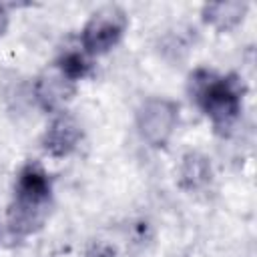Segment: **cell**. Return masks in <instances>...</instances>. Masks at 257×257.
<instances>
[{
  "mask_svg": "<svg viewBox=\"0 0 257 257\" xmlns=\"http://www.w3.org/2000/svg\"><path fill=\"white\" fill-rule=\"evenodd\" d=\"M54 203V185L38 161H26L14 179L6 211V225L12 239L36 235L48 221Z\"/></svg>",
  "mask_w": 257,
  "mask_h": 257,
  "instance_id": "6da1fadb",
  "label": "cell"
},
{
  "mask_svg": "<svg viewBox=\"0 0 257 257\" xmlns=\"http://www.w3.org/2000/svg\"><path fill=\"white\" fill-rule=\"evenodd\" d=\"M187 94L209 118L221 137L231 135L243 112L245 84L237 74H219L211 68H195L187 78Z\"/></svg>",
  "mask_w": 257,
  "mask_h": 257,
  "instance_id": "7a4b0ae2",
  "label": "cell"
},
{
  "mask_svg": "<svg viewBox=\"0 0 257 257\" xmlns=\"http://www.w3.org/2000/svg\"><path fill=\"white\" fill-rule=\"evenodd\" d=\"M128 16L120 6L108 4L94 10L80 30L78 44L88 56H102L110 52L124 36Z\"/></svg>",
  "mask_w": 257,
  "mask_h": 257,
  "instance_id": "3957f363",
  "label": "cell"
},
{
  "mask_svg": "<svg viewBox=\"0 0 257 257\" xmlns=\"http://www.w3.org/2000/svg\"><path fill=\"white\" fill-rule=\"evenodd\" d=\"M177 124L179 104L167 96H151L137 110V131L153 149L167 147L177 131Z\"/></svg>",
  "mask_w": 257,
  "mask_h": 257,
  "instance_id": "277c9868",
  "label": "cell"
},
{
  "mask_svg": "<svg viewBox=\"0 0 257 257\" xmlns=\"http://www.w3.org/2000/svg\"><path fill=\"white\" fill-rule=\"evenodd\" d=\"M74 92H76V82L66 78L54 64L46 66L36 76L34 86H32V94H34L36 104L50 114L62 112L64 106L72 100Z\"/></svg>",
  "mask_w": 257,
  "mask_h": 257,
  "instance_id": "5b68a950",
  "label": "cell"
},
{
  "mask_svg": "<svg viewBox=\"0 0 257 257\" xmlns=\"http://www.w3.org/2000/svg\"><path fill=\"white\" fill-rule=\"evenodd\" d=\"M80 141H82V126L66 110L52 114L40 137V145L44 153L54 159L70 157L78 149Z\"/></svg>",
  "mask_w": 257,
  "mask_h": 257,
  "instance_id": "8992f818",
  "label": "cell"
},
{
  "mask_svg": "<svg viewBox=\"0 0 257 257\" xmlns=\"http://www.w3.org/2000/svg\"><path fill=\"white\" fill-rule=\"evenodd\" d=\"M249 12V4L241 0H227V2H209L201 8V18L207 26L229 32L239 26Z\"/></svg>",
  "mask_w": 257,
  "mask_h": 257,
  "instance_id": "52a82bcc",
  "label": "cell"
},
{
  "mask_svg": "<svg viewBox=\"0 0 257 257\" xmlns=\"http://www.w3.org/2000/svg\"><path fill=\"white\" fill-rule=\"evenodd\" d=\"M213 179L211 159L199 151H189L183 155L179 165V185L185 191H201Z\"/></svg>",
  "mask_w": 257,
  "mask_h": 257,
  "instance_id": "ba28073f",
  "label": "cell"
},
{
  "mask_svg": "<svg viewBox=\"0 0 257 257\" xmlns=\"http://www.w3.org/2000/svg\"><path fill=\"white\" fill-rule=\"evenodd\" d=\"M66 78H70L72 82L84 80L90 72H92V56H88L80 44L78 46H68L64 50H60V54L54 58L52 62Z\"/></svg>",
  "mask_w": 257,
  "mask_h": 257,
  "instance_id": "9c48e42d",
  "label": "cell"
},
{
  "mask_svg": "<svg viewBox=\"0 0 257 257\" xmlns=\"http://www.w3.org/2000/svg\"><path fill=\"white\" fill-rule=\"evenodd\" d=\"M88 257H116V253H114V249H110L108 245H96V247L88 253Z\"/></svg>",
  "mask_w": 257,
  "mask_h": 257,
  "instance_id": "30bf717a",
  "label": "cell"
},
{
  "mask_svg": "<svg viewBox=\"0 0 257 257\" xmlns=\"http://www.w3.org/2000/svg\"><path fill=\"white\" fill-rule=\"evenodd\" d=\"M6 28H8V8L0 4V36L6 32Z\"/></svg>",
  "mask_w": 257,
  "mask_h": 257,
  "instance_id": "8fae6325",
  "label": "cell"
}]
</instances>
